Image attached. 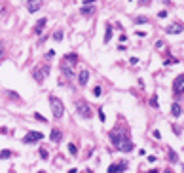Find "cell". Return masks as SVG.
I'll list each match as a JSON object with an SVG mask.
<instances>
[{"label": "cell", "mask_w": 184, "mask_h": 173, "mask_svg": "<svg viewBox=\"0 0 184 173\" xmlns=\"http://www.w3.org/2000/svg\"><path fill=\"white\" fill-rule=\"evenodd\" d=\"M95 0H84V4H93Z\"/></svg>", "instance_id": "obj_30"}, {"label": "cell", "mask_w": 184, "mask_h": 173, "mask_svg": "<svg viewBox=\"0 0 184 173\" xmlns=\"http://www.w3.org/2000/svg\"><path fill=\"white\" fill-rule=\"evenodd\" d=\"M112 38V25H106V30H104V42H108Z\"/></svg>", "instance_id": "obj_17"}, {"label": "cell", "mask_w": 184, "mask_h": 173, "mask_svg": "<svg viewBox=\"0 0 184 173\" xmlns=\"http://www.w3.org/2000/svg\"><path fill=\"white\" fill-rule=\"evenodd\" d=\"M46 23H48V21H46V17H42V19L38 21V23H36V27H34V32H36V34H40V32H42V30H44Z\"/></svg>", "instance_id": "obj_10"}, {"label": "cell", "mask_w": 184, "mask_h": 173, "mask_svg": "<svg viewBox=\"0 0 184 173\" xmlns=\"http://www.w3.org/2000/svg\"><path fill=\"white\" fill-rule=\"evenodd\" d=\"M88 80H89V70H82L80 72V76H78V82H80V86H85V84H88Z\"/></svg>", "instance_id": "obj_7"}, {"label": "cell", "mask_w": 184, "mask_h": 173, "mask_svg": "<svg viewBox=\"0 0 184 173\" xmlns=\"http://www.w3.org/2000/svg\"><path fill=\"white\" fill-rule=\"evenodd\" d=\"M171 112H173V116H175V118H178V116L182 114V111H180V105H178V103H173V107H171Z\"/></svg>", "instance_id": "obj_13"}, {"label": "cell", "mask_w": 184, "mask_h": 173, "mask_svg": "<svg viewBox=\"0 0 184 173\" xmlns=\"http://www.w3.org/2000/svg\"><path fill=\"white\" fill-rule=\"evenodd\" d=\"M2 59H4V48L0 46V61H2Z\"/></svg>", "instance_id": "obj_29"}, {"label": "cell", "mask_w": 184, "mask_h": 173, "mask_svg": "<svg viewBox=\"0 0 184 173\" xmlns=\"http://www.w3.org/2000/svg\"><path fill=\"white\" fill-rule=\"evenodd\" d=\"M10 156H12V152H10V150H2V152H0V158H10Z\"/></svg>", "instance_id": "obj_23"}, {"label": "cell", "mask_w": 184, "mask_h": 173, "mask_svg": "<svg viewBox=\"0 0 184 173\" xmlns=\"http://www.w3.org/2000/svg\"><path fill=\"white\" fill-rule=\"evenodd\" d=\"M167 152H169V160L173 162V164H177V162H178V156H177V152H175V150H173V148H169Z\"/></svg>", "instance_id": "obj_16"}, {"label": "cell", "mask_w": 184, "mask_h": 173, "mask_svg": "<svg viewBox=\"0 0 184 173\" xmlns=\"http://www.w3.org/2000/svg\"><path fill=\"white\" fill-rule=\"evenodd\" d=\"M29 2H36V0H29Z\"/></svg>", "instance_id": "obj_31"}, {"label": "cell", "mask_w": 184, "mask_h": 173, "mask_svg": "<svg viewBox=\"0 0 184 173\" xmlns=\"http://www.w3.org/2000/svg\"><path fill=\"white\" fill-rule=\"evenodd\" d=\"M150 105H152L154 109H158V105H159V103H158V95H152V99H150Z\"/></svg>", "instance_id": "obj_19"}, {"label": "cell", "mask_w": 184, "mask_h": 173, "mask_svg": "<svg viewBox=\"0 0 184 173\" xmlns=\"http://www.w3.org/2000/svg\"><path fill=\"white\" fill-rule=\"evenodd\" d=\"M80 12H82V15H85V17H88V15H93V12H95V10H93V4H91V6L85 4V6L80 10Z\"/></svg>", "instance_id": "obj_12"}, {"label": "cell", "mask_w": 184, "mask_h": 173, "mask_svg": "<svg viewBox=\"0 0 184 173\" xmlns=\"http://www.w3.org/2000/svg\"><path fill=\"white\" fill-rule=\"evenodd\" d=\"M182 30H184V27H182L180 23H173V25H169V27L165 29L167 34H180Z\"/></svg>", "instance_id": "obj_6"}, {"label": "cell", "mask_w": 184, "mask_h": 173, "mask_svg": "<svg viewBox=\"0 0 184 173\" xmlns=\"http://www.w3.org/2000/svg\"><path fill=\"white\" fill-rule=\"evenodd\" d=\"M8 97H12V99H15V101L19 99V95H17V93H14V91H8Z\"/></svg>", "instance_id": "obj_26"}, {"label": "cell", "mask_w": 184, "mask_h": 173, "mask_svg": "<svg viewBox=\"0 0 184 173\" xmlns=\"http://www.w3.org/2000/svg\"><path fill=\"white\" fill-rule=\"evenodd\" d=\"M65 61H67V63H76V61H78V55H76V53H67Z\"/></svg>", "instance_id": "obj_18"}, {"label": "cell", "mask_w": 184, "mask_h": 173, "mask_svg": "<svg viewBox=\"0 0 184 173\" xmlns=\"http://www.w3.org/2000/svg\"><path fill=\"white\" fill-rule=\"evenodd\" d=\"M184 84V74H180V76H177V80H175V91H178L180 90V86Z\"/></svg>", "instance_id": "obj_15"}, {"label": "cell", "mask_w": 184, "mask_h": 173, "mask_svg": "<svg viewBox=\"0 0 184 173\" xmlns=\"http://www.w3.org/2000/svg\"><path fill=\"white\" fill-rule=\"evenodd\" d=\"M49 105H51V111H53V118L61 120L63 114H65V105L61 103V99H57L55 95H51L49 97Z\"/></svg>", "instance_id": "obj_2"}, {"label": "cell", "mask_w": 184, "mask_h": 173, "mask_svg": "<svg viewBox=\"0 0 184 173\" xmlns=\"http://www.w3.org/2000/svg\"><path fill=\"white\" fill-rule=\"evenodd\" d=\"M110 141L114 143V147L118 150H123V152H131L133 150V141L125 129H114V131H110Z\"/></svg>", "instance_id": "obj_1"}, {"label": "cell", "mask_w": 184, "mask_h": 173, "mask_svg": "<svg viewBox=\"0 0 184 173\" xmlns=\"http://www.w3.org/2000/svg\"><path fill=\"white\" fill-rule=\"evenodd\" d=\"M49 137H51V141H55V143L61 141V137H63L61 129H51V135H49Z\"/></svg>", "instance_id": "obj_11"}, {"label": "cell", "mask_w": 184, "mask_h": 173, "mask_svg": "<svg viewBox=\"0 0 184 173\" xmlns=\"http://www.w3.org/2000/svg\"><path fill=\"white\" fill-rule=\"evenodd\" d=\"M42 139H44V135H42L40 131H29L25 137H23V143H36V141H42Z\"/></svg>", "instance_id": "obj_4"}, {"label": "cell", "mask_w": 184, "mask_h": 173, "mask_svg": "<svg viewBox=\"0 0 184 173\" xmlns=\"http://www.w3.org/2000/svg\"><path fill=\"white\" fill-rule=\"evenodd\" d=\"M148 21V17H144V15H140V17H137V23H146Z\"/></svg>", "instance_id": "obj_25"}, {"label": "cell", "mask_w": 184, "mask_h": 173, "mask_svg": "<svg viewBox=\"0 0 184 173\" xmlns=\"http://www.w3.org/2000/svg\"><path fill=\"white\" fill-rule=\"evenodd\" d=\"M53 38H55V40H63V30H55V32H53Z\"/></svg>", "instance_id": "obj_21"}, {"label": "cell", "mask_w": 184, "mask_h": 173, "mask_svg": "<svg viewBox=\"0 0 184 173\" xmlns=\"http://www.w3.org/2000/svg\"><path fill=\"white\" fill-rule=\"evenodd\" d=\"M61 69H63V72L67 74L69 78H72L74 76V72H72V67H70V63H67V61H63V65H61Z\"/></svg>", "instance_id": "obj_8"}, {"label": "cell", "mask_w": 184, "mask_h": 173, "mask_svg": "<svg viewBox=\"0 0 184 173\" xmlns=\"http://www.w3.org/2000/svg\"><path fill=\"white\" fill-rule=\"evenodd\" d=\"M48 72H49V70H48V67H46V70L42 69V67H36L34 70H32V76H34V80H36V82H44V78L48 76Z\"/></svg>", "instance_id": "obj_5"}, {"label": "cell", "mask_w": 184, "mask_h": 173, "mask_svg": "<svg viewBox=\"0 0 184 173\" xmlns=\"http://www.w3.org/2000/svg\"><path fill=\"white\" fill-rule=\"evenodd\" d=\"M127 169V164H112V166H108V171H125Z\"/></svg>", "instance_id": "obj_9"}, {"label": "cell", "mask_w": 184, "mask_h": 173, "mask_svg": "<svg viewBox=\"0 0 184 173\" xmlns=\"http://www.w3.org/2000/svg\"><path fill=\"white\" fill-rule=\"evenodd\" d=\"M69 152H70V154H76V152H78V148H76V145H74V143L69 145Z\"/></svg>", "instance_id": "obj_20"}, {"label": "cell", "mask_w": 184, "mask_h": 173, "mask_svg": "<svg viewBox=\"0 0 184 173\" xmlns=\"http://www.w3.org/2000/svg\"><path fill=\"white\" fill-rule=\"evenodd\" d=\"M175 63H177L175 59H165V65H175Z\"/></svg>", "instance_id": "obj_28"}, {"label": "cell", "mask_w": 184, "mask_h": 173, "mask_svg": "<svg viewBox=\"0 0 184 173\" xmlns=\"http://www.w3.org/2000/svg\"><path fill=\"white\" fill-rule=\"evenodd\" d=\"M40 156H42V158H44V160H48L49 152H48V150H46V148H40Z\"/></svg>", "instance_id": "obj_22"}, {"label": "cell", "mask_w": 184, "mask_h": 173, "mask_svg": "<svg viewBox=\"0 0 184 173\" xmlns=\"http://www.w3.org/2000/svg\"><path fill=\"white\" fill-rule=\"evenodd\" d=\"M76 112H78V116H82V118H91V109H89L88 101H84V99L76 101Z\"/></svg>", "instance_id": "obj_3"}, {"label": "cell", "mask_w": 184, "mask_h": 173, "mask_svg": "<svg viewBox=\"0 0 184 173\" xmlns=\"http://www.w3.org/2000/svg\"><path fill=\"white\" fill-rule=\"evenodd\" d=\"M40 10V2L36 0V2H29V12L30 14H34V12H38Z\"/></svg>", "instance_id": "obj_14"}, {"label": "cell", "mask_w": 184, "mask_h": 173, "mask_svg": "<svg viewBox=\"0 0 184 173\" xmlns=\"http://www.w3.org/2000/svg\"><path fill=\"white\" fill-rule=\"evenodd\" d=\"M137 2H139L140 6H148L150 2H152V0H137Z\"/></svg>", "instance_id": "obj_27"}, {"label": "cell", "mask_w": 184, "mask_h": 173, "mask_svg": "<svg viewBox=\"0 0 184 173\" xmlns=\"http://www.w3.org/2000/svg\"><path fill=\"white\" fill-rule=\"evenodd\" d=\"M34 118H36V120H38V122H46V118H44V116H42L40 112H34Z\"/></svg>", "instance_id": "obj_24"}]
</instances>
